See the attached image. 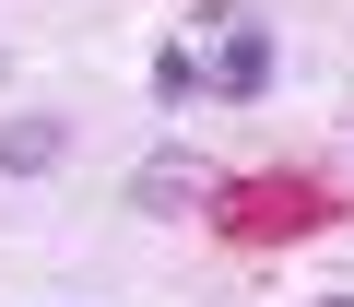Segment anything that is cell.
<instances>
[{"instance_id": "5", "label": "cell", "mask_w": 354, "mask_h": 307, "mask_svg": "<svg viewBox=\"0 0 354 307\" xmlns=\"http://www.w3.org/2000/svg\"><path fill=\"white\" fill-rule=\"evenodd\" d=\"M153 95H165V106H201V95H213L201 48H165V59H153Z\"/></svg>"}, {"instance_id": "2", "label": "cell", "mask_w": 354, "mask_h": 307, "mask_svg": "<svg viewBox=\"0 0 354 307\" xmlns=\"http://www.w3.org/2000/svg\"><path fill=\"white\" fill-rule=\"evenodd\" d=\"M201 201H213V166H201V154H142V166H130V213H153V225L201 213Z\"/></svg>"}, {"instance_id": "4", "label": "cell", "mask_w": 354, "mask_h": 307, "mask_svg": "<svg viewBox=\"0 0 354 307\" xmlns=\"http://www.w3.org/2000/svg\"><path fill=\"white\" fill-rule=\"evenodd\" d=\"M71 154V118H48V106H24V118H0V178H48Z\"/></svg>"}, {"instance_id": "3", "label": "cell", "mask_w": 354, "mask_h": 307, "mask_svg": "<svg viewBox=\"0 0 354 307\" xmlns=\"http://www.w3.org/2000/svg\"><path fill=\"white\" fill-rule=\"evenodd\" d=\"M213 201H225L236 236H295V225H319V189H307V178H283V189L260 178V189H213Z\"/></svg>"}, {"instance_id": "1", "label": "cell", "mask_w": 354, "mask_h": 307, "mask_svg": "<svg viewBox=\"0 0 354 307\" xmlns=\"http://www.w3.org/2000/svg\"><path fill=\"white\" fill-rule=\"evenodd\" d=\"M201 71H213V95H225V106H248V95L272 83V24H248V12H213V59H201Z\"/></svg>"}]
</instances>
